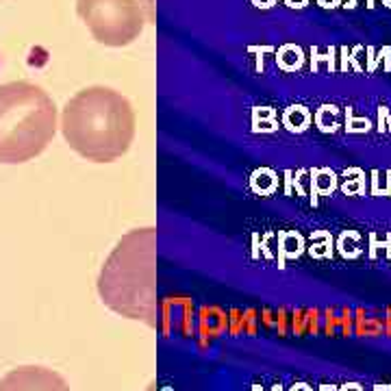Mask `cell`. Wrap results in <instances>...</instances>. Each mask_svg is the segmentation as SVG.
<instances>
[{"label": "cell", "instance_id": "1", "mask_svg": "<svg viewBox=\"0 0 391 391\" xmlns=\"http://www.w3.org/2000/svg\"><path fill=\"white\" fill-rule=\"evenodd\" d=\"M61 133L67 146L87 161L111 163L133 144V104L109 87H87L63 106Z\"/></svg>", "mask_w": 391, "mask_h": 391}, {"label": "cell", "instance_id": "2", "mask_svg": "<svg viewBox=\"0 0 391 391\" xmlns=\"http://www.w3.org/2000/svg\"><path fill=\"white\" fill-rule=\"evenodd\" d=\"M98 294L118 315L154 324L157 228H135L115 244L100 270Z\"/></svg>", "mask_w": 391, "mask_h": 391}, {"label": "cell", "instance_id": "3", "mask_svg": "<svg viewBox=\"0 0 391 391\" xmlns=\"http://www.w3.org/2000/svg\"><path fill=\"white\" fill-rule=\"evenodd\" d=\"M57 133V104L40 85H0V163H26L42 154Z\"/></svg>", "mask_w": 391, "mask_h": 391}, {"label": "cell", "instance_id": "4", "mask_svg": "<svg viewBox=\"0 0 391 391\" xmlns=\"http://www.w3.org/2000/svg\"><path fill=\"white\" fill-rule=\"evenodd\" d=\"M77 13L98 44L122 48L144 31V11L137 0H77Z\"/></svg>", "mask_w": 391, "mask_h": 391}, {"label": "cell", "instance_id": "5", "mask_svg": "<svg viewBox=\"0 0 391 391\" xmlns=\"http://www.w3.org/2000/svg\"><path fill=\"white\" fill-rule=\"evenodd\" d=\"M0 391H70L65 378L55 369L40 365L15 367L0 381Z\"/></svg>", "mask_w": 391, "mask_h": 391}, {"label": "cell", "instance_id": "6", "mask_svg": "<svg viewBox=\"0 0 391 391\" xmlns=\"http://www.w3.org/2000/svg\"><path fill=\"white\" fill-rule=\"evenodd\" d=\"M309 120H311V115H309V111L305 109V106H292V111L285 115L287 127L292 131H298V133L309 127Z\"/></svg>", "mask_w": 391, "mask_h": 391}, {"label": "cell", "instance_id": "7", "mask_svg": "<svg viewBox=\"0 0 391 391\" xmlns=\"http://www.w3.org/2000/svg\"><path fill=\"white\" fill-rule=\"evenodd\" d=\"M337 111H335V106H322V111L317 113V124H319V129L322 131H335L337 129Z\"/></svg>", "mask_w": 391, "mask_h": 391}, {"label": "cell", "instance_id": "8", "mask_svg": "<svg viewBox=\"0 0 391 391\" xmlns=\"http://www.w3.org/2000/svg\"><path fill=\"white\" fill-rule=\"evenodd\" d=\"M315 176H317V179H315V189H319L322 193H330L335 189V174L333 172L324 170V172H319Z\"/></svg>", "mask_w": 391, "mask_h": 391}, {"label": "cell", "instance_id": "9", "mask_svg": "<svg viewBox=\"0 0 391 391\" xmlns=\"http://www.w3.org/2000/svg\"><path fill=\"white\" fill-rule=\"evenodd\" d=\"M359 237L354 235V233H348V235H344L342 237V241H340V250H342V255L344 257H357L359 255V248H357V241Z\"/></svg>", "mask_w": 391, "mask_h": 391}, {"label": "cell", "instance_id": "10", "mask_svg": "<svg viewBox=\"0 0 391 391\" xmlns=\"http://www.w3.org/2000/svg\"><path fill=\"white\" fill-rule=\"evenodd\" d=\"M378 248H383V244H378L374 237H372V250H369V255H372V257H376V250H378ZM385 248H387V255L391 257V235H387Z\"/></svg>", "mask_w": 391, "mask_h": 391}, {"label": "cell", "instance_id": "11", "mask_svg": "<svg viewBox=\"0 0 391 391\" xmlns=\"http://www.w3.org/2000/svg\"><path fill=\"white\" fill-rule=\"evenodd\" d=\"M287 3H289L292 7H305L309 0H287Z\"/></svg>", "mask_w": 391, "mask_h": 391}, {"label": "cell", "instance_id": "12", "mask_svg": "<svg viewBox=\"0 0 391 391\" xmlns=\"http://www.w3.org/2000/svg\"><path fill=\"white\" fill-rule=\"evenodd\" d=\"M319 3H322V7H337L340 0H319Z\"/></svg>", "mask_w": 391, "mask_h": 391}, {"label": "cell", "instance_id": "13", "mask_svg": "<svg viewBox=\"0 0 391 391\" xmlns=\"http://www.w3.org/2000/svg\"><path fill=\"white\" fill-rule=\"evenodd\" d=\"M385 3H387V7H391V0H385Z\"/></svg>", "mask_w": 391, "mask_h": 391}]
</instances>
